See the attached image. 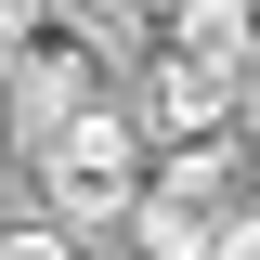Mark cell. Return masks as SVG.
Instances as JSON below:
<instances>
[{"mask_svg":"<svg viewBox=\"0 0 260 260\" xmlns=\"http://www.w3.org/2000/svg\"><path fill=\"white\" fill-rule=\"evenodd\" d=\"M247 208H260V156L221 130V143H182L169 169H143V208H130V234H143L156 260H208L234 221H247Z\"/></svg>","mask_w":260,"mask_h":260,"instance_id":"obj_1","label":"cell"},{"mask_svg":"<svg viewBox=\"0 0 260 260\" xmlns=\"http://www.w3.org/2000/svg\"><path fill=\"white\" fill-rule=\"evenodd\" d=\"M39 195H52V221H65V234H117L130 208H143V130L117 117V91L39 143Z\"/></svg>","mask_w":260,"mask_h":260,"instance_id":"obj_2","label":"cell"},{"mask_svg":"<svg viewBox=\"0 0 260 260\" xmlns=\"http://www.w3.org/2000/svg\"><path fill=\"white\" fill-rule=\"evenodd\" d=\"M0 104H13V143L39 156L65 117H91V104H104V52H91V39H65V26H39L26 52H13V78H0Z\"/></svg>","mask_w":260,"mask_h":260,"instance_id":"obj_3","label":"cell"},{"mask_svg":"<svg viewBox=\"0 0 260 260\" xmlns=\"http://www.w3.org/2000/svg\"><path fill=\"white\" fill-rule=\"evenodd\" d=\"M247 52H156V78H143V104H156L169 143H221L234 117H247Z\"/></svg>","mask_w":260,"mask_h":260,"instance_id":"obj_4","label":"cell"},{"mask_svg":"<svg viewBox=\"0 0 260 260\" xmlns=\"http://www.w3.org/2000/svg\"><path fill=\"white\" fill-rule=\"evenodd\" d=\"M39 26H52V0H0V78H13V52H26Z\"/></svg>","mask_w":260,"mask_h":260,"instance_id":"obj_5","label":"cell"},{"mask_svg":"<svg viewBox=\"0 0 260 260\" xmlns=\"http://www.w3.org/2000/svg\"><path fill=\"white\" fill-rule=\"evenodd\" d=\"M0 260H78L65 234H0Z\"/></svg>","mask_w":260,"mask_h":260,"instance_id":"obj_6","label":"cell"},{"mask_svg":"<svg viewBox=\"0 0 260 260\" xmlns=\"http://www.w3.org/2000/svg\"><path fill=\"white\" fill-rule=\"evenodd\" d=\"M208 260H260V208H247V221H234V234H221Z\"/></svg>","mask_w":260,"mask_h":260,"instance_id":"obj_7","label":"cell"},{"mask_svg":"<svg viewBox=\"0 0 260 260\" xmlns=\"http://www.w3.org/2000/svg\"><path fill=\"white\" fill-rule=\"evenodd\" d=\"M234 143H247V156H260V78H247V117H234Z\"/></svg>","mask_w":260,"mask_h":260,"instance_id":"obj_8","label":"cell"}]
</instances>
